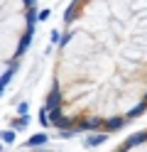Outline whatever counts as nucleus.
Wrapping results in <instances>:
<instances>
[{"mask_svg": "<svg viewBox=\"0 0 147 152\" xmlns=\"http://www.w3.org/2000/svg\"><path fill=\"white\" fill-rule=\"evenodd\" d=\"M29 152H52V150H29Z\"/></svg>", "mask_w": 147, "mask_h": 152, "instance_id": "obj_4", "label": "nucleus"}, {"mask_svg": "<svg viewBox=\"0 0 147 152\" xmlns=\"http://www.w3.org/2000/svg\"><path fill=\"white\" fill-rule=\"evenodd\" d=\"M147 113V0H74L56 44L42 123L115 132Z\"/></svg>", "mask_w": 147, "mask_h": 152, "instance_id": "obj_1", "label": "nucleus"}, {"mask_svg": "<svg viewBox=\"0 0 147 152\" xmlns=\"http://www.w3.org/2000/svg\"><path fill=\"white\" fill-rule=\"evenodd\" d=\"M113 152H147V128L130 135L127 140H123Z\"/></svg>", "mask_w": 147, "mask_h": 152, "instance_id": "obj_3", "label": "nucleus"}, {"mask_svg": "<svg viewBox=\"0 0 147 152\" xmlns=\"http://www.w3.org/2000/svg\"><path fill=\"white\" fill-rule=\"evenodd\" d=\"M34 22L37 0H0V93L25 59Z\"/></svg>", "mask_w": 147, "mask_h": 152, "instance_id": "obj_2", "label": "nucleus"}]
</instances>
